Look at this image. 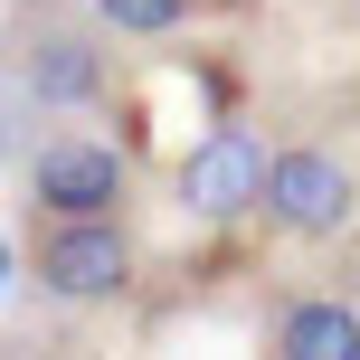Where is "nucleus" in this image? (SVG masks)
Segmentation results:
<instances>
[{"mask_svg":"<svg viewBox=\"0 0 360 360\" xmlns=\"http://www.w3.org/2000/svg\"><path fill=\"white\" fill-rule=\"evenodd\" d=\"M95 19H105L114 38H180L199 19V0H86Z\"/></svg>","mask_w":360,"mask_h":360,"instance_id":"0eeeda50","label":"nucleus"},{"mask_svg":"<svg viewBox=\"0 0 360 360\" xmlns=\"http://www.w3.org/2000/svg\"><path fill=\"white\" fill-rule=\"evenodd\" d=\"M19 266H29V294H48V304H67V313H105V304L133 294L143 256H133L124 209H114V218H38L29 209Z\"/></svg>","mask_w":360,"mask_h":360,"instance_id":"f03ea898","label":"nucleus"},{"mask_svg":"<svg viewBox=\"0 0 360 360\" xmlns=\"http://www.w3.org/2000/svg\"><path fill=\"white\" fill-rule=\"evenodd\" d=\"M199 10H247V0H199Z\"/></svg>","mask_w":360,"mask_h":360,"instance_id":"6e6552de","label":"nucleus"},{"mask_svg":"<svg viewBox=\"0 0 360 360\" xmlns=\"http://www.w3.org/2000/svg\"><path fill=\"white\" fill-rule=\"evenodd\" d=\"M266 351H285V360H360V304H342V294H285L266 313Z\"/></svg>","mask_w":360,"mask_h":360,"instance_id":"423d86ee","label":"nucleus"},{"mask_svg":"<svg viewBox=\"0 0 360 360\" xmlns=\"http://www.w3.org/2000/svg\"><path fill=\"white\" fill-rule=\"evenodd\" d=\"M351 10H360V0H351Z\"/></svg>","mask_w":360,"mask_h":360,"instance_id":"1a4fd4ad","label":"nucleus"},{"mask_svg":"<svg viewBox=\"0 0 360 360\" xmlns=\"http://www.w3.org/2000/svg\"><path fill=\"white\" fill-rule=\"evenodd\" d=\"M19 180H29V209H38V218H114V209L133 199V162L105 143V133H86V124L29 143Z\"/></svg>","mask_w":360,"mask_h":360,"instance_id":"20e7f679","label":"nucleus"},{"mask_svg":"<svg viewBox=\"0 0 360 360\" xmlns=\"http://www.w3.org/2000/svg\"><path fill=\"white\" fill-rule=\"evenodd\" d=\"M266 180H275V152L256 124H209L190 152H180L171 190L199 228H237V218H266Z\"/></svg>","mask_w":360,"mask_h":360,"instance_id":"7ed1b4c3","label":"nucleus"},{"mask_svg":"<svg viewBox=\"0 0 360 360\" xmlns=\"http://www.w3.org/2000/svg\"><path fill=\"white\" fill-rule=\"evenodd\" d=\"M266 228L294 237V247H332V237L360 228V171L332 143H285L266 180Z\"/></svg>","mask_w":360,"mask_h":360,"instance_id":"39448f33","label":"nucleus"},{"mask_svg":"<svg viewBox=\"0 0 360 360\" xmlns=\"http://www.w3.org/2000/svg\"><path fill=\"white\" fill-rule=\"evenodd\" d=\"M0 67H10V86L29 95L38 114H95L114 95L105 19H76V10H57V0H19V10H10Z\"/></svg>","mask_w":360,"mask_h":360,"instance_id":"f257e3e1","label":"nucleus"}]
</instances>
